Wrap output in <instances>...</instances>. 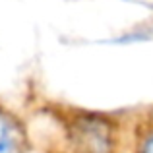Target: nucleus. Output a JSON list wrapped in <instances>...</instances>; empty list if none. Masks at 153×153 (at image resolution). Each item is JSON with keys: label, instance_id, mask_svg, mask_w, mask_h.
<instances>
[{"label": "nucleus", "instance_id": "obj_1", "mask_svg": "<svg viewBox=\"0 0 153 153\" xmlns=\"http://www.w3.org/2000/svg\"><path fill=\"white\" fill-rule=\"evenodd\" d=\"M72 138L78 153H111V132L99 118H79Z\"/></svg>", "mask_w": 153, "mask_h": 153}, {"label": "nucleus", "instance_id": "obj_2", "mask_svg": "<svg viewBox=\"0 0 153 153\" xmlns=\"http://www.w3.org/2000/svg\"><path fill=\"white\" fill-rule=\"evenodd\" d=\"M19 132L8 116L0 112V153H18Z\"/></svg>", "mask_w": 153, "mask_h": 153}, {"label": "nucleus", "instance_id": "obj_3", "mask_svg": "<svg viewBox=\"0 0 153 153\" xmlns=\"http://www.w3.org/2000/svg\"><path fill=\"white\" fill-rule=\"evenodd\" d=\"M143 153H153V138L149 140V142H147V146H146V151Z\"/></svg>", "mask_w": 153, "mask_h": 153}]
</instances>
